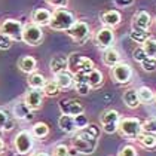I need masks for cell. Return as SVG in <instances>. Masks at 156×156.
<instances>
[{"mask_svg":"<svg viewBox=\"0 0 156 156\" xmlns=\"http://www.w3.org/2000/svg\"><path fill=\"white\" fill-rule=\"evenodd\" d=\"M101 128L95 123H88L85 128L79 129L73 134L72 149H74L80 155H92L98 146Z\"/></svg>","mask_w":156,"mask_h":156,"instance_id":"6da1fadb","label":"cell"},{"mask_svg":"<svg viewBox=\"0 0 156 156\" xmlns=\"http://www.w3.org/2000/svg\"><path fill=\"white\" fill-rule=\"evenodd\" d=\"M76 23V18L69 9H55L52 12V18L49 23V28L55 31H67Z\"/></svg>","mask_w":156,"mask_h":156,"instance_id":"7a4b0ae2","label":"cell"},{"mask_svg":"<svg viewBox=\"0 0 156 156\" xmlns=\"http://www.w3.org/2000/svg\"><path fill=\"white\" fill-rule=\"evenodd\" d=\"M118 132L122 137L137 140V137L141 134V120L138 118H120L118 123Z\"/></svg>","mask_w":156,"mask_h":156,"instance_id":"3957f363","label":"cell"},{"mask_svg":"<svg viewBox=\"0 0 156 156\" xmlns=\"http://www.w3.org/2000/svg\"><path fill=\"white\" fill-rule=\"evenodd\" d=\"M13 147H15L16 155H20V156L30 155L31 150H33V147H34V138L30 134V131L23 129V131L18 132L15 135V138H13Z\"/></svg>","mask_w":156,"mask_h":156,"instance_id":"277c9868","label":"cell"},{"mask_svg":"<svg viewBox=\"0 0 156 156\" xmlns=\"http://www.w3.org/2000/svg\"><path fill=\"white\" fill-rule=\"evenodd\" d=\"M23 30H24L23 23L15 20V18H8V20H3L0 23V33L9 37L12 42L13 40H16V42L23 40Z\"/></svg>","mask_w":156,"mask_h":156,"instance_id":"5b68a950","label":"cell"},{"mask_svg":"<svg viewBox=\"0 0 156 156\" xmlns=\"http://www.w3.org/2000/svg\"><path fill=\"white\" fill-rule=\"evenodd\" d=\"M67 34L70 36L73 42L77 45H83L85 42L91 37V27L85 21H76L74 24L67 30Z\"/></svg>","mask_w":156,"mask_h":156,"instance_id":"8992f818","label":"cell"},{"mask_svg":"<svg viewBox=\"0 0 156 156\" xmlns=\"http://www.w3.org/2000/svg\"><path fill=\"white\" fill-rule=\"evenodd\" d=\"M120 119V113L115 108H108L101 115V129L106 134H115L118 132V123Z\"/></svg>","mask_w":156,"mask_h":156,"instance_id":"52a82bcc","label":"cell"},{"mask_svg":"<svg viewBox=\"0 0 156 156\" xmlns=\"http://www.w3.org/2000/svg\"><path fill=\"white\" fill-rule=\"evenodd\" d=\"M110 76H112V79H113L116 83H119V85L128 83L132 77V67L128 62L120 61L115 67L110 69Z\"/></svg>","mask_w":156,"mask_h":156,"instance_id":"ba28073f","label":"cell"},{"mask_svg":"<svg viewBox=\"0 0 156 156\" xmlns=\"http://www.w3.org/2000/svg\"><path fill=\"white\" fill-rule=\"evenodd\" d=\"M25 45L28 46H37L43 42V30L40 27L34 25L33 23L24 25V30H23V40Z\"/></svg>","mask_w":156,"mask_h":156,"instance_id":"9c48e42d","label":"cell"},{"mask_svg":"<svg viewBox=\"0 0 156 156\" xmlns=\"http://www.w3.org/2000/svg\"><path fill=\"white\" fill-rule=\"evenodd\" d=\"M58 107H60L61 115H67V116H72V118L85 113L83 104L79 100H76V98H67V100L64 98V100H61L58 103Z\"/></svg>","mask_w":156,"mask_h":156,"instance_id":"30bf717a","label":"cell"},{"mask_svg":"<svg viewBox=\"0 0 156 156\" xmlns=\"http://www.w3.org/2000/svg\"><path fill=\"white\" fill-rule=\"evenodd\" d=\"M43 98H45V95H43L42 89H28L25 92L23 101H24L25 106L30 108L31 112H37L43 106Z\"/></svg>","mask_w":156,"mask_h":156,"instance_id":"8fae6325","label":"cell"},{"mask_svg":"<svg viewBox=\"0 0 156 156\" xmlns=\"http://www.w3.org/2000/svg\"><path fill=\"white\" fill-rule=\"evenodd\" d=\"M115 33L112 28H107V27H101L98 28L94 36V40H95L97 46L100 49H107V48H112L113 43H115Z\"/></svg>","mask_w":156,"mask_h":156,"instance_id":"7c38bea8","label":"cell"},{"mask_svg":"<svg viewBox=\"0 0 156 156\" xmlns=\"http://www.w3.org/2000/svg\"><path fill=\"white\" fill-rule=\"evenodd\" d=\"M152 23H153V18L152 15L146 11H138V12L134 13L132 16V28L134 30H144V31H149L150 27H152Z\"/></svg>","mask_w":156,"mask_h":156,"instance_id":"4fadbf2b","label":"cell"},{"mask_svg":"<svg viewBox=\"0 0 156 156\" xmlns=\"http://www.w3.org/2000/svg\"><path fill=\"white\" fill-rule=\"evenodd\" d=\"M120 21H122V13L116 9H110V11H106V12L101 13V23L107 28L113 30V28L119 27Z\"/></svg>","mask_w":156,"mask_h":156,"instance_id":"5bb4252c","label":"cell"},{"mask_svg":"<svg viewBox=\"0 0 156 156\" xmlns=\"http://www.w3.org/2000/svg\"><path fill=\"white\" fill-rule=\"evenodd\" d=\"M51 18H52V12L45 9V8H37L31 13V23L37 27H40V28L45 27V25H49Z\"/></svg>","mask_w":156,"mask_h":156,"instance_id":"9a60e30c","label":"cell"},{"mask_svg":"<svg viewBox=\"0 0 156 156\" xmlns=\"http://www.w3.org/2000/svg\"><path fill=\"white\" fill-rule=\"evenodd\" d=\"M13 118L18 120H23V122H30L33 119V112L25 106V103L21 100V101H16L15 106H13Z\"/></svg>","mask_w":156,"mask_h":156,"instance_id":"2e32d148","label":"cell"},{"mask_svg":"<svg viewBox=\"0 0 156 156\" xmlns=\"http://www.w3.org/2000/svg\"><path fill=\"white\" fill-rule=\"evenodd\" d=\"M37 67V61L34 57L31 55H23L20 60H18V69L23 73H27V74H31V73L36 72Z\"/></svg>","mask_w":156,"mask_h":156,"instance_id":"e0dca14e","label":"cell"},{"mask_svg":"<svg viewBox=\"0 0 156 156\" xmlns=\"http://www.w3.org/2000/svg\"><path fill=\"white\" fill-rule=\"evenodd\" d=\"M49 69L54 76L61 72H66L67 70V57H62V55L52 57V60L49 61Z\"/></svg>","mask_w":156,"mask_h":156,"instance_id":"ac0fdd59","label":"cell"},{"mask_svg":"<svg viewBox=\"0 0 156 156\" xmlns=\"http://www.w3.org/2000/svg\"><path fill=\"white\" fill-rule=\"evenodd\" d=\"M103 62L104 66L107 67H115L118 62H120V54L118 52V49H115L113 46L112 48L104 49V54H103Z\"/></svg>","mask_w":156,"mask_h":156,"instance_id":"d6986e66","label":"cell"},{"mask_svg":"<svg viewBox=\"0 0 156 156\" xmlns=\"http://www.w3.org/2000/svg\"><path fill=\"white\" fill-rule=\"evenodd\" d=\"M58 126L62 132L66 134H74L77 131V126L74 123V119L72 116H67V115H61L60 119H58Z\"/></svg>","mask_w":156,"mask_h":156,"instance_id":"ffe728a7","label":"cell"},{"mask_svg":"<svg viewBox=\"0 0 156 156\" xmlns=\"http://www.w3.org/2000/svg\"><path fill=\"white\" fill-rule=\"evenodd\" d=\"M54 80L57 82L60 89H69V88L73 86V74L69 70H66V72H61L58 74H55Z\"/></svg>","mask_w":156,"mask_h":156,"instance_id":"44dd1931","label":"cell"},{"mask_svg":"<svg viewBox=\"0 0 156 156\" xmlns=\"http://www.w3.org/2000/svg\"><path fill=\"white\" fill-rule=\"evenodd\" d=\"M122 100H123V103H125V106L128 108H137L141 103H140V100H138V95H137V91L135 89H126L125 92H123V95H122Z\"/></svg>","mask_w":156,"mask_h":156,"instance_id":"7402d4cb","label":"cell"},{"mask_svg":"<svg viewBox=\"0 0 156 156\" xmlns=\"http://www.w3.org/2000/svg\"><path fill=\"white\" fill-rule=\"evenodd\" d=\"M104 83V74L100 72L98 69H92L88 74V85L91 89H97Z\"/></svg>","mask_w":156,"mask_h":156,"instance_id":"603a6c76","label":"cell"},{"mask_svg":"<svg viewBox=\"0 0 156 156\" xmlns=\"http://www.w3.org/2000/svg\"><path fill=\"white\" fill-rule=\"evenodd\" d=\"M27 83L30 86V89H43V86L46 83V77L42 73H31L27 77Z\"/></svg>","mask_w":156,"mask_h":156,"instance_id":"cb8c5ba5","label":"cell"},{"mask_svg":"<svg viewBox=\"0 0 156 156\" xmlns=\"http://www.w3.org/2000/svg\"><path fill=\"white\" fill-rule=\"evenodd\" d=\"M15 126L13 118L3 108H0V131H12Z\"/></svg>","mask_w":156,"mask_h":156,"instance_id":"d4e9b609","label":"cell"},{"mask_svg":"<svg viewBox=\"0 0 156 156\" xmlns=\"http://www.w3.org/2000/svg\"><path fill=\"white\" fill-rule=\"evenodd\" d=\"M30 134L33 135V138H39V140L48 137L49 135L48 123H45V122H37V123H34L31 126V129H30Z\"/></svg>","mask_w":156,"mask_h":156,"instance_id":"484cf974","label":"cell"},{"mask_svg":"<svg viewBox=\"0 0 156 156\" xmlns=\"http://www.w3.org/2000/svg\"><path fill=\"white\" fill-rule=\"evenodd\" d=\"M135 91H137V95H138L140 103H146V104H149V103L155 101V92H153L149 86H140V88H138V89H135Z\"/></svg>","mask_w":156,"mask_h":156,"instance_id":"4316f807","label":"cell"},{"mask_svg":"<svg viewBox=\"0 0 156 156\" xmlns=\"http://www.w3.org/2000/svg\"><path fill=\"white\" fill-rule=\"evenodd\" d=\"M137 140H138V143L141 144L144 149H149V150H155L156 149V135L141 132V134L137 137Z\"/></svg>","mask_w":156,"mask_h":156,"instance_id":"83f0119b","label":"cell"},{"mask_svg":"<svg viewBox=\"0 0 156 156\" xmlns=\"http://www.w3.org/2000/svg\"><path fill=\"white\" fill-rule=\"evenodd\" d=\"M141 48H143L144 54H146L149 58H155L156 60V39L149 37L143 45H141Z\"/></svg>","mask_w":156,"mask_h":156,"instance_id":"f1b7e54d","label":"cell"},{"mask_svg":"<svg viewBox=\"0 0 156 156\" xmlns=\"http://www.w3.org/2000/svg\"><path fill=\"white\" fill-rule=\"evenodd\" d=\"M129 37H131L132 42H135L138 45H143L144 42L150 37V33L149 31H144V30H134L132 28L131 33H129Z\"/></svg>","mask_w":156,"mask_h":156,"instance_id":"f546056e","label":"cell"},{"mask_svg":"<svg viewBox=\"0 0 156 156\" xmlns=\"http://www.w3.org/2000/svg\"><path fill=\"white\" fill-rule=\"evenodd\" d=\"M42 91H43V95H46V97H57L60 94L61 89L58 88L57 82L52 79V80H46V83H45Z\"/></svg>","mask_w":156,"mask_h":156,"instance_id":"4dcf8cb0","label":"cell"},{"mask_svg":"<svg viewBox=\"0 0 156 156\" xmlns=\"http://www.w3.org/2000/svg\"><path fill=\"white\" fill-rule=\"evenodd\" d=\"M141 131L144 134H152V135H156V116L153 118H149L144 122H141Z\"/></svg>","mask_w":156,"mask_h":156,"instance_id":"1f68e13d","label":"cell"},{"mask_svg":"<svg viewBox=\"0 0 156 156\" xmlns=\"http://www.w3.org/2000/svg\"><path fill=\"white\" fill-rule=\"evenodd\" d=\"M52 156H70V147L67 144H57L52 150Z\"/></svg>","mask_w":156,"mask_h":156,"instance_id":"d6a6232c","label":"cell"},{"mask_svg":"<svg viewBox=\"0 0 156 156\" xmlns=\"http://www.w3.org/2000/svg\"><path fill=\"white\" fill-rule=\"evenodd\" d=\"M140 64H141V69L147 73H152L156 70V60L155 58H149V57H147V58H146L143 62H140Z\"/></svg>","mask_w":156,"mask_h":156,"instance_id":"836d02e7","label":"cell"},{"mask_svg":"<svg viewBox=\"0 0 156 156\" xmlns=\"http://www.w3.org/2000/svg\"><path fill=\"white\" fill-rule=\"evenodd\" d=\"M118 156H138V152H137V149L132 144H126L119 150Z\"/></svg>","mask_w":156,"mask_h":156,"instance_id":"e575fe53","label":"cell"},{"mask_svg":"<svg viewBox=\"0 0 156 156\" xmlns=\"http://www.w3.org/2000/svg\"><path fill=\"white\" fill-rule=\"evenodd\" d=\"M132 58L137 61V62H143L146 58H147V55L144 54V51L141 46H138V48H135L132 51Z\"/></svg>","mask_w":156,"mask_h":156,"instance_id":"d590c367","label":"cell"},{"mask_svg":"<svg viewBox=\"0 0 156 156\" xmlns=\"http://www.w3.org/2000/svg\"><path fill=\"white\" fill-rule=\"evenodd\" d=\"M12 48V40L0 33V51H8Z\"/></svg>","mask_w":156,"mask_h":156,"instance_id":"8d00e7d4","label":"cell"},{"mask_svg":"<svg viewBox=\"0 0 156 156\" xmlns=\"http://www.w3.org/2000/svg\"><path fill=\"white\" fill-rule=\"evenodd\" d=\"M46 3L55 9H64V8H67L69 0H46Z\"/></svg>","mask_w":156,"mask_h":156,"instance_id":"74e56055","label":"cell"},{"mask_svg":"<svg viewBox=\"0 0 156 156\" xmlns=\"http://www.w3.org/2000/svg\"><path fill=\"white\" fill-rule=\"evenodd\" d=\"M74 89L79 95H86L91 92V88L88 83H74Z\"/></svg>","mask_w":156,"mask_h":156,"instance_id":"f35d334b","label":"cell"},{"mask_svg":"<svg viewBox=\"0 0 156 156\" xmlns=\"http://www.w3.org/2000/svg\"><path fill=\"white\" fill-rule=\"evenodd\" d=\"M73 119H74V123H76V126H77V131L82 129V128H85V126L88 125V119H86L85 113L83 115H79V116H74Z\"/></svg>","mask_w":156,"mask_h":156,"instance_id":"ab89813d","label":"cell"},{"mask_svg":"<svg viewBox=\"0 0 156 156\" xmlns=\"http://www.w3.org/2000/svg\"><path fill=\"white\" fill-rule=\"evenodd\" d=\"M115 3L118 6H120V8H128V6H131L134 3V0H115Z\"/></svg>","mask_w":156,"mask_h":156,"instance_id":"60d3db41","label":"cell"},{"mask_svg":"<svg viewBox=\"0 0 156 156\" xmlns=\"http://www.w3.org/2000/svg\"><path fill=\"white\" fill-rule=\"evenodd\" d=\"M5 146H6V144H5V140L0 137V153H3V150H5Z\"/></svg>","mask_w":156,"mask_h":156,"instance_id":"b9f144b4","label":"cell"},{"mask_svg":"<svg viewBox=\"0 0 156 156\" xmlns=\"http://www.w3.org/2000/svg\"><path fill=\"white\" fill-rule=\"evenodd\" d=\"M31 156H49L48 153H45V152H37V153H33Z\"/></svg>","mask_w":156,"mask_h":156,"instance_id":"7bdbcfd3","label":"cell"},{"mask_svg":"<svg viewBox=\"0 0 156 156\" xmlns=\"http://www.w3.org/2000/svg\"><path fill=\"white\" fill-rule=\"evenodd\" d=\"M153 23H155V25H156V18H155V21H153Z\"/></svg>","mask_w":156,"mask_h":156,"instance_id":"ee69618b","label":"cell"},{"mask_svg":"<svg viewBox=\"0 0 156 156\" xmlns=\"http://www.w3.org/2000/svg\"><path fill=\"white\" fill-rule=\"evenodd\" d=\"M155 101H156V94H155Z\"/></svg>","mask_w":156,"mask_h":156,"instance_id":"f6af8a7d","label":"cell"}]
</instances>
